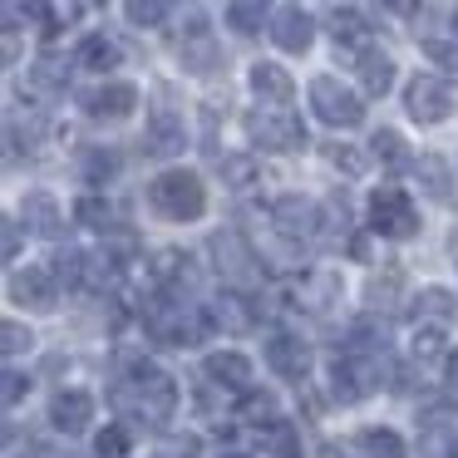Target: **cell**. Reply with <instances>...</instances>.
Wrapping results in <instances>:
<instances>
[{
  "label": "cell",
  "mask_w": 458,
  "mask_h": 458,
  "mask_svg": "<svg viewBox=\"0 0 458 458\" xmlns=\"http://www.w3.org/2000/svg\"><path fill=\"white\" fill-rule=\"evenodd\" d=\"M454 251H458V227H454Z\"/></svg>",
  "instance_id": "obj_49"
},
{
  "label": "cell",
  "mask_w": 458,
  "mask_h": 458,
  "mask_svg": "<svg viewBox=\"0 0 458 458\" xmlns=\"http://www.w3.org/2000/svg\"><path fill=\"white\" fill-rule=\"evenodd\" d=\"M326 163H330V168H340L345 178H360L369 158L355 148V143H326Z\"/></svg>",
  "instance_id": "obj_38"
},
{
  "label": "cell",
  "mask_w": 458,
  "mask_h": 458,
  "mask_svg": "<svg viewBox=\"0 0 458 458\" xmlns=\"http://www.w3.org/2000/svg\"><path fill=\"white\" fill-rule=\"evenodd\" d=\"M242 129H247L251 143H261L267 153H296L306 148V123L296 119L291 109H251L247 119H242Z\"/></svg>",
  "instance_id": "obj_4"
},
{
  "label": "cell",
  "mask_w": 458,
  "mask_h": 458,
  "mask_svg": "<svg viewBox=\"0 0 458 458\" xmlns=\"http://www.w3.org/2000/svg\"><path fill=\"white\" fill-rule=\"evenodd\" d=\"M123 15H129V25H139V30H158V25L173 15V5H163V0H129Z\"/></svg>",
  "instance_id": "obj_37"
},
{
  "label": "cell",
  "mask_w": 458,
  "mask_h": 458,
  "mask_svg": "<svg viewBox=\"0 0 458 458\" xmlns=\"http://www.w3.org/2000/svg\"><path fill=\"white\" fill-rule=\"evenodd\" d=\"M123 276L119 257L114 251H89V261H84V291H94V296H104V291H114Z\"/></svg>",
  "instance_id": "obj_26"
},
{
  "label": "cell",
  "mask_w": 458,
  "mask_h": 458,
  "mask_svg": "<svg viewBox=\"0 0 458 458\" xmlns=\"http://www.w3.org/2000/svg\"><path fill=\"white\" fill-rule=\"evenodd\" d=\"M355 444L365 448L369 458H409L404 438H399L394 428H360V434H355Z\"/></svg>",
  "instance_id": "obj_32"
},
{
  "label": "cell",
  "mask_w": 458,
  "mask_h": 458,
  "mask_svg": "<svg viewBox=\"0 0 458 458\" xmlns=\"http://www.w3.org/2000/svg\"><path fill=\"white\" fill-rule=\"evenodd\" d=\"M454 414H458V399L454 394L428 399V404H424V424H444V419H454Z\"/></svg>",
  "instance_id": "obj_44"
},
{
  "label": "cell",
  "mask_w": 458,
  "mask_h": 458,
  "mask_svg": "<svg viewBox=\"0 0 458 458\" xmlns=\"http://www.w3.org/2000/svg\"><path fill=\"white\" fill-rule=\"evenodd\" d=\"M271 222H276V232L286 242H310L326 227V212H320V202L301 198V192H286V198L271 202Z\"/></svg>",
  "instance_id": "obj_7"
},
{
  "label": "cell",
  "mask_w": 458,
  "mask_h": 458,
  "mask_svg": "<svg viewBox=\"0 0 458 458\" xmlns=\"http://www.w3.org/2000/svg\"><path fill=\"white\" fill-rule=\"evenodd\" d=\"M261 355H267L271 375L291 379V385H306V375H310V345L301 335H291V330H271Z\"/></svg>",
  "instance_id": "obj_9"
},
{
  "label": "cell",
  "mask_w": 458,
  "mask_h": 458,
  "mask_svg": "<svg viewBox=\"0 0 458 458\" xmlns=\"http://www.w3.org/2000/svg\"><path fill=\"white\" fill-rule=\"evenodd\" d=\"M399 291H404V267H379V271H369V281H365L369 310H389V306L399 301Z\"/></svg>",
  "instance_id": "obj_25"
},
{
  "label": "cell",
  "mask_w": 458,
  "mask_h": 458,
  "mask_svg": "<svg viewBox=\"0 0 458 458\" xmlns=\"http://www.w3.org/2000/svg\"><path fill=\"white\" fill-rule=\"evenodd\" d=\"M306 99H310V109H316V119L330 123V129H360V123H365V99H360L355 89H345L335 74H316Z\"/></svg>",
  "instance_id": "obj_3"
},
{
  "label": "cell",
  "mask_w": 458,
  "mask_h": 458,
  "mask_svg": "<svg viewBox=\"0 0 458 458\" xmlns=\"http://www.w3.org/2000/svg\"><path fill=\"white\" fill-rule=\"evenodd\" d=\"M133 109H139V89L123 80H109V84L84 94V114L94 123H123V119H133Z\"/></svg>",
  "instance_id": "obj_10"
},
{
  "label": "cell",
  "mask_w": 458,
  "mask_h": 458,
  "mask_svg": "<svg viewBox=\"0 0 458 458\" xmlns=\"http://www.w3.org/2000/svg\"><path fill=\"white\" fill-rule=\"evenodd\" d=\"M35 345V335L30 330L21 326V320H5V326H0V350H5V360H15V355H25V350Z\"/></svg>",
  "instance_id": "obj_41"
},
{
  "label": "cell",
  "mask_w": 458,
  "mask_h": 458,
  "mask_svg": "<svg viewBox=\"0 0 458 458\" xmlns=\"http://www.w3.org/2000/svg\"><path fill=\"white\" fill-rule=\"evenodd\" d=\"M237 419L242 424H276V394L271 389H247V394L237 399Z\"/></svg>",
  "instance_id": "obj_30"
},
{
  "label": "cell",
  "mask_w": 458,
  "mask_h": 458,
  "mask_svg": "<svg viewBox=\"0 0 458 458\" xmlns=\"http://www.w3.org/2000/svg\"><path fill=\"white\" fill-rule=\"evenodd\" d=\"M212 326H222V330H232V335H247V330H257V320H261V306L247 296V291H222L217 301H212Z\"/></svg>",
  "instance_id": "obj_14"
},
{
  "label": "cell",
  "mask_w": 458,
  "mask_h": 458,
  "mask_svg": "<svg viewBox=\"0 0 458 458\" xmlns=\"http://www.w3.org/2000/svg\"><path fill=\"white\" fill-rule=\"evenodd\" d=\"M414 320H419V326H434V330L454 326V320H458V301H454V291H444V286H424V291L414 296Z\"/></svg>",
  "instance_id": "obj_22"
},
{
  "label": "cell",
  "mask_w": 458,
  "mask_h": 458,
  "mask_svg": "<svg viewBox=\"0 0 458 458\" xmlns=\"http://www.w3.org/2000/svg\"><path fill=\"white\" fill-rule=\"evenodd\" d=\"M448 385H454V389H458V355H454V360H448Z\"/></svg>",
  "instance_id": "obj_47"
},
{
  "label": "cell",
  "mask_w": 458,
  "mask_h": 458,
  "mask_svg": "<svg viewBox=\"0 0 458 458\" xmlns=\"http://www.w3.org/2000/svg\"><path fill=\"white\" fill-rule=\"evenodd\" d=\"M251 94H257L261 104H271V109H291V99H296V80L286 74V64H251Z\"/></svg>",
  "instance_id": "obj_16"
},
{
  "label": "cell",
  "mask_w": 458,
  "mask_h": 458,
  "mask_svg": "<svg viewBox=\"0 0 458 458\" xmlns=\"http://www.w3.org/2000/svg\"><path fill=\"white\" fill-rule=\"evenodd\" d=\"M379 389V360L369 355H335L330 360V394L340 404H360Z\"/></svg>",
  "instance_id": "obj_5"
},
{
  "label": "cell",
  "mask_w": 458,
  "mask_h": 458,
  "mask_svg": "<svg viewBox=\"0 0 458 458\" xmlns=\"http://www.w3.org/2000/svg\"><path fill=\"white\" fill-rule=\"evenodd\" d=\"M129 438H133V428L104 424L99 434H94V454H99V458H123V454H129Z\"/></svg>",
  "instance_id": "obj_39"
},
{
  "label": "cell",
  "mask_w": 458,
  "mask_h": 458,
  "mask_svg": "<svg viewBox=\"0 0 458 458\" xmlns=\"http://www.w3.org/2000/svg\"><path fill=\"white\" fill-rule=\"evenodd\" d=\"M271 40H276V50H286V55H306L310 40H316L310 11H301V5H276V11H271Z\"/></svg>",
  "instance_id": "obj_12"
},
{
  "label": "cell",
  "mask_w": 458,
  "mask_h": 458,
  "mask_svg": "<svg viewBox=\"0 0 458 458\" xmlns=\"http://www.w3.org/2000/svg\"><path fill=\"white\" fill-rule=\"evenodd\" d=\"M355 74H360V89L369 94V99H385L389 89H394V60H389L385 50H360L355 55Z\"/></svg>",
  "instance_id": "obj_20"
},
{
  "label": "cell",
  "mask_w": 458,
  "mask_h": 458,
  "mask_svg": "<svg viewBox=\"0 0 458 458\" xmlns=\"http://www.w3.org/2000/svg\"><path fill=\"white\" fill-rule=\"evenodd\" d=\"M21 251V222H5V257Z\"/></svg>",
  "instance_id": "obj_45"
},
{
  "label": "cell",
  "mask_w": 458,
  "mask_h": 458,
  "mask_svg": "<svg viewBox=\"0 0 458 458\" xmlns=\"http://www.w3.org/2000/svg\"><path fill=\"white\" fill-rule=\"evenodd\" d=\"M320 458H350V444H335V438H326V444H320Z\"/></svg>",
  "instance_id": "obj_46"
},
{
  "label": "cell",
  "mask_w": 458,
  "mask_h": 458,
  "mask_svg": "<svg viewBox=\"0 0 458 458\" xmlns=\"http://www.w3.org/2000/svg\"><path fill=\"white\" fill-rule=\"evenodd\" d=\"M217 173H222V182H227L232 192H247L251 182H257V158H251V153H222L217 158Z\"/></svg>",
  "instance_id": "obj_28"
},
{
  "label": "cell",
  "mask_w": 458,
  "mask_h": 458,
  "mask_svg": "<svg viewBox=\"0 0 458 458\" xmlns=\"http://www.w3.org/2000/svg\"><path fill=\"white\" fill-rule=\"evenodd\" d=\"M84 261H89V251H55L50 257V271H55V281H64V286H74V291H84Z\"/></svg>",
  "instance_id": "obj_34"
},
{
  "label": "cell",
  "mask_w": 458,
  "mask_h": 458,
  "mask_svg": "<svg viewBox=\"0 0 458 458\" xmlns=\"http://www.w3.org/2000/svg\"><path fill=\"white\" fill-rule=\"evenodd\" d=\"M261 448H267L271 458H301V434L291 419H276V424L261 428Z\"/></svg>",
  "instance_id": "obj_29"
},
{
  "label": "cell",
  "mask_w": 458,
  "mask_h": 458,
  "mask_svg": "<svg viewBox=\"0 0 458 458\" xmlns=\"http://www.w3.org/2000/svg\"><path fill=\"white\" fill-rule=\"evenodd\" d=\"M158 458H202V438L198 434H163Z\"/></svg>",
  "instance_id": "obj_40"
},
{
  "label": "cell",
  "mask_w": 458,
  "mask_h": 458,
  "mask_svg": "<svg viewBox=\"0 0 458 458\" xmlns=\"http://www.w3.org/2000/svg\"><path fill=\"white\" fill-rule=\"evenodd\" d=\"M89 419H94V394H84V389H60L50 399V424L60 434H84Z\"/></svg>",
  "instance_id": "obj_17"
},
{
  "label": "cell",
  "mask_w": 458,
  "mask_h": 458,
  "mask_svg": "<svg viewBox=\"0 0 458 458\" xmlns=\"http://www.w3.org/2000/svg\"><path fill=\"white\" fill-rule=\"evenodd\" d=\"M11 301L25 306V310H55V301H60V281H55L50 267L11 271Z\"/></svg>",
  "instance_id": "obj_11"
},
{
  "label": "cell",
  "mask_w": 458,
  "mask_h": 458,
  "mask_svg": "<svg viewBox=\"0 0 458 458\" xmlns=\"http://www.w3.org/2000/svg\"><path fill=\"white\" fill-rule=\"evenodd\" d=\"M330 35H335V45H345V50H355V55H360V50H369V40H365L369 25H365V15L350 11V5L330 15Z\"/></svg>",
  "instance_id": "obj_27"
},
{
  "label": "cell",
  "mask_w": 458,
  "mask_h": 458,
  "mask_svg": "<svg viewBox=\"0 0 458 458\" xmlns=\"http://www.w3.org/2000/svg\"><path fill=\"white\" fill-rule=\"evenodd\" d=\"M369 153H375L385 168H404L409 163V148H404V139H399L394 129H379L375 139H369Z\"/></svg>",
  "instance_id": "obj_36"
},
{
  "label": "cell",
  "mask_w": 458,
  "mask_h": 458,
  "mask_svg": "<svg viewBox=\"0 0 458 458\" xmlns=\"http://www.w3.org/2000/svg\"><path fill=\"white\" fill-rule=\"evenodd\" d=\"M74 64L89 74H109L114 64H119V45L109 40V35H84L80 50H74Z\"/></svg>",
  "instance_id": "obj_24"
},
{
  "label": "cell",
  "mask_w": 458,
  "mask_h": 458,
  "mask_svg": "<svg viewBox=\"0 0 458 458\" xmlns=\"http://www.w3.org/2000/svg\"><path fill=\"white\" fill-rule=\"evenodd\" d=\"M448 458H458V434H454V438H448Z\"/></svg>",
  "instance_id": "obj_48"
},
{
  "label": "cell",
  "mask_w": 458,
  "mask_h": 458,
  "mask_svg": "<svg viewBox=\"0 0 458 458\" xmlns=\"http://www.w3.org/2000/svg\"><path fill=\"white\" fill-rule=\"evenodd\" d=\"M202 379L217 389H232V394H247L251 389V360L237 355V350H217V355L202 360Z\"/></svg>",
  "instance_id": "obj_15"
},
{
  "label": "cell",
  "mask_w": 458,
  "mask_h": 458,
  "mask_svg": "<svg viewBox=\"0 0 458 458\" xmlns=\"http://www.w3.org/2000/svg\"><path fill=\"white\" fill-rule=\"evenodd\" d=\"M208 251L217 257V271H222V281H232V291H242V286H257V251L242 242V232H212V242H208Z\"/></svg>",
  "instance_id": "obj_6"
},
{
  "label": "cell",
  "mask_w": 458,
  "mask_h": 458,
  "mask_svg": "<svg viewBox=\"0 0 458 458\" xmlns=\"http://www.w3.org/2000/svg\"><path fill=\"white\" fill-rule=\"evenodd\" d=\"M434 355H444V330L419 326V335H414V360H434Z\"/></svg>",
  "instance_id": "obj_43"
},
{
  "label": "cell",
  "mask_w": 458,
  "mask_h": 458,
  "mask_svg": "<svg viewBox=\"0 0 458 458\" xmlns=\"http://www.w3.org/2000/svg\"><path fill=\"white\" fill-rule=\"evenodd\" d=\"M414 178H419V188H424L428 202H438V208H454V173H448V163L438 158V153L414 158Z\"/></svg>",
  "instance_id": "obj_21"
},
{
  "label": "cell",
  "mask_w": 458,
  "mask_h": 458,
  "mask_svg": "<svg viewBox=\"0 0 458 458\" xmlns=\"http://www.w3.org/2000/svg\"><path fill=\"white\" fill-rule=\"evenodd\" d=\"M143 148H148L153 158H178V153L188 148V129H182V119L168 109V104H153V119H148V139H143Z\"/></svg>",
  "instance_id": "obj_13"
},
{
  "label": "cell",
  "mask_w": 458,
  "mask_h": 458,
  "mask_svg": "<svg viewBox=\"0 0 458 458\" xmlns=\"http://www.w3.org/2000/svg\"><path fill=\"white\" fill-rule=\"evenodd\" d=\"M178 60H182V70L188 74H212L222 64V55H217V45H212V35H208V25L192 15V25H188V35H182V45H178Z\"/></svg>",
  "instance_id": "obj_18"
},
{
  "label": "cell",
  "mask_w": 458,
  "mask_h": 458,
  "mask_svg": "<svg viewBox=\"0 0 458 458\" xmlns=\"http://www.w3.org/2000/svg\"><path fill=\"white\" fill-rule=\"evenodd\" d=\"M0 379H5V385H0V404H5V409H15L25 394H30V375H25V369H15V365H11Z\"/></svg>",
  "instance_id": "obj_42"
},
{
  "label": "cell",
  "mask_w": 458,
  "mask_h": 458,
  "mask_svg": "<svg viewBox=\"0 0 458 458\" xmlns=\"http://www.w3.org/2000/svg\"><path fill=\"white\" fill-rule=\"evenodd\" d=\"M365 227L369 232H379V237H389V242H414L419 237V212H414V198H409L399 182H385V188H375L369 192V202H365Z\"/></svg>",
  "instance_id": "obj_2"
},
{
  "label": "cell",
  "mask_w": 458,
  "mask_h": 458,
  "mask_svg": "<svg viewBox=\"0 0 458 458\" xmlns=\"http://www.w3.org/2000/svg\"><path fill=\"white\" fill-rule=\"evenodd\" d=\"M404 109L414 123H444L454 114V89L438 74H414L404 89Z\"/></svg>",
  "instance_id": "obj_8"
},
{
  "label": "cell",
  "mask_w": 458,
  "mask_h": 458,
  "mask_svg": "<svg viewBox=\"0 0 458 458\" xmlns=\"http://www.w3.org/2000/svg\"><path fill=\"white\" fill-rule=\"evenodd\" d=\"M74 222H84V227H99V232H109V227H114V208L99 198V192H84V198L74 202Z\"/></svg>",
  "instance_id": "obj_35"
},
{
  "label": "cell",
  "mask_w": 458,
  "mask_h": 458,
  "mask_svg": "<svg viewBox=\"0 0 458 458\" xmlns=\"http://www.w3.org/2000/svg\"><path fill=\"white\" fill-rule=\"evenodd\" d=\"M148 208L168 222H198L208 212V182L188 168H168L148 182Z\"/></svg>",
  "instance_id": "obj_1"
},
{
  "label": "cell",
  "mask_w": 458,
  "mask_h": 458,
  "mask_svg": "<svg viewBox=\"0 0 458 458\" xmlns=\"http://www.w3.org/2000/svg\"><path fill=\"white\" fill-rule=\"evenodd\" d=\"M30 84H35V89H45V94H64V89H70V64L55 60V55H45L40 64H30Z\"/></svg>",
  "instance_id": "obj_33"
},
{
  "label": "cell",
  "mask_w": 458,
  "mask_h": 458,
  "mask_svg": "<svg viewBox=\"0 0 458 458\" xmlns=\"http://www.w3.org/2000/svg\"><path fill=\"white\" fill-rule=\"evenodd\" d=\"M123 168V158L109 148V143H89V148L80 153V182H89V188H104V182H114Z\"/></svg>",
  "instance_id": "obj_23"
},
{
  "label": "cell",
  "mask_w": 458,
  "mask_h": 458,
  "mask_svg": "<svg viewBox=\"0 0 458 458\" xmlns=\"http://www.w3.org/2000/svg\"><path fill=\"white\" fill-rule=\"evenodd\" d=\"M21 222L35 232V237H60L64 232V212H60V202L50 198V192H25L21 198Z\"/></svg>",
  "instance_id": "obj_19"
},
{
  "label": "cell",
  "mask_w": 458,
  "mask_h": 458,
  "mask_svg": "<svg viewBox=\"0 0 458 458\" xmlns=\"http://www.w3.org/2000/svg\"><path fill=\"white\" fill-rule=\"evenodd\" d=\"M227 25L237 35H261V25L271 30V11H267V5H257V0H232V5H227Z\"/></svg>",
  "instance_id": "obj_31"
}]
</instances>
